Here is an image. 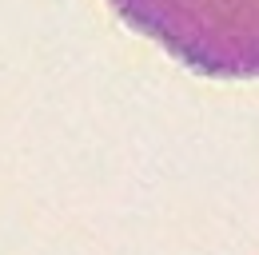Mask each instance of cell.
Here are the masks:
<instances>
[{
  "instance_id": "6da1fadb",
  "label": "cell",
  "mask_w": 259,
  "mask_h": 255,
  "mask_svg": "<svg viewBox=\"0 0 259 255\" xmlns=\"http://www.w3.org/2000/svg\"><path fill=\"white\" fill-rule=\"evenodd\" d=\"M112 8L203 76H259V0H112Z\"/></svg>"
}]
</instances>
